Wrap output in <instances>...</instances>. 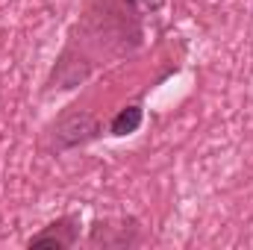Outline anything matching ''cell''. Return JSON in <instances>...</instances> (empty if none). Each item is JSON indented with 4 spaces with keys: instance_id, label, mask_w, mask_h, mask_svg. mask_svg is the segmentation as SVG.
I'll list each match as a JSON object with an SVG mask.
<instances>
[{
    "instance_id": "6da1fadb",
    "label": "cell",
    "mask_w": 253,
    "mask_h": 250,
    "mask_svg": "<svg viewBox=\"0 0 253 250\" xmlns=\"http://www.w3.org/2000/svg\"><path fill=\"white\" fill-rule=\"evenodd\" d=\"M85 245L88 248H135L141 245V224L132 215L118 221H94Z\"/></svg>"
},
{
    "instance_id": "7a4b0ae2",
    "label": "cell",
    "mask_w": 253,
    "mask_h": 250,
    "mask_svg": "<svg viewBox=\"0 0 253 250\" xmlns=\"http://www.w3.org/2000/svg\"><path fill=\"white\" fill-rule=\"evenodd\" d=\"M80 242V215H62L50 221L42 233H36L27 248H50V250H68Z\"/></svg>"
},
{
    "instance_id": "3957f363",
    "label": "cell",
    "mask_w": 253,
    "mask_h": 250,
    "mask_svg": "<svg viewBox=\"0 0 253 250\" xmlns=\"http://www.w3.org/2000/svg\"><path fill=\"white\" fill-rule=\"evenodd\" d=\"M100 135V126L91 115L85 112H77V115H68L62 124L56 126V150H74L80 144H88L91 138Z\"/></svg>"
},
{
    "instance_id": "277c9868",
    "label": "cell",
    "mask_w": 253,
    "mask_h": 250,
    "mask_svg": "<svg viewBox=\"0 0 253 250\" xmlns=\"http://www.w3.org/2000/svg\"><path fill=\"white\" fill-rule=\"evenodd\" d=\"M141 124H144V109H141L138 103H129V106H124V109H118V115L109 121V132L118 135V138H124V135L138 132Z\"/></svg>"
}]
</instances>
